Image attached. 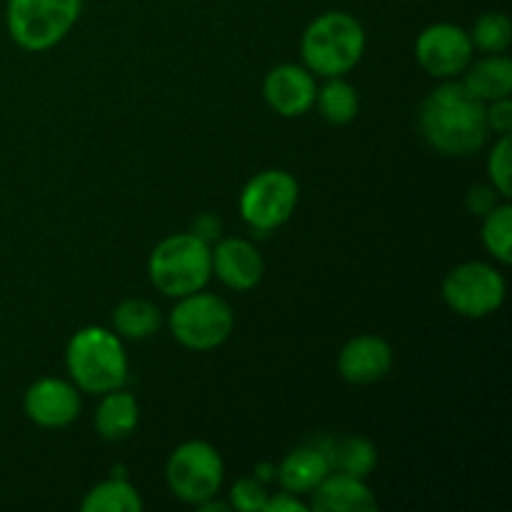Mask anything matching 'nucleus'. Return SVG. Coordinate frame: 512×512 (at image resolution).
I'll return each instance as SVG.
<instances>
[{"mask_svg":"<svg viewBox=\"0 0 512 512\" xmlns=\"http://www.w3.org/2000/svg\"><path fill=\"white\" fill-rule=\"evenodd\" d=\"M418 128L425 143L448 158H468L490 138L485 103L460 80H443L420 103Z\"/></svg>","mask_w":512,"mask_h":512,"instance_id":"obj_1","label":"nucleus"},{"mask_svg":"<svg viewBox=\"0 0 512 512\" xmlns=\"http://www.w3.org/2000/svg\"><path fill=\"white\" fill-rule=\"evenodd\" d=\"M368 45L363 23L345 10H325L300 38L303 65L318 78H343L360 63Z\"/></svg>","mask_w":512,"mask_h":512,"instance_id":"obj_2","label":"nucleus"},{"mask_svg":"<svg viewBox=\"0 0 512 512\" xmlns=\"http://www.w3.org/2000/svg\"><path fill=\"white\" fill-rule=\"evenodd\" d=\"M65 368L80 393L105 395L128 383V353L120 335L103 325L80 328L65 348Z\"/></svg>","mask_w":512,"mask_h":512,"instance_id":"obj_3","label":"nucleus"},{"mask_svg":"<svg viewBox=\"0 0 512 512\" xmlns=\"http://www.w3.org/2000/svg\"><path fill=\"white\" fill-rule=\"evenodd\" d=\"M148 278L165 298L198 293L213 278L210 245L193 233H175L160 240L148 260Z\"/></svg>","mask_w":512,"mask_h":512,"instance_id":"obj_4","label":"nucleus"},{"mask_svg":"<svg viewBox=\"0 0 512 512\" xmlns=\"http://www.w3.org/2000/svg\"><path fill=\"white\" fill-rule=\"evenodd\" d=\"M80 13L83 0H8L5 25L18 48L43 53L75 28Z\"/></svg>","mask_w":512,"mask_h":512,"instance_id":"obj_5","label":"nucleus"},{"mask_svg":"<svg viewBox=\"0 0 512 512\" xmlns=\"http://www.w3.org/2000/svg\"><path fill=\"white\" fill-rule=\"evenodd\" d=\"M168 325L173 338L183 348L193 350V353H210L233 335L235 315L220 295L205 293L203 288L198 293L178 298Z\"/></svg>","mask_w":512,"mask_h":512,"instance_id":"obj_6","label":"nucleus"},{"mask_svg":"<svg viewBox=\"0 0 512 512\" xmlns=\"http://www.w3.org/2000/svg\"><path fill=\"white\" fill-rule=\"evenodd\" d=\"M170 493L183 503L195 505L218 498L225 480V465L218 448L205 440H188L170 453L165 463Z\"/></svg>","mask_w":512,"mask_h":512,"instance_id":"obj_7","label":"nucleus"},{"mask_svg":"<svg viewBox=\"0 0 512 512\" xmlns=\"http://www.w3.org/2000/svg\"><path fill=\"white\" fill-rule=\"evenodd\" d=\"M508 295L505 275L483 260L460 263L445 275L443 300L455 315L468 320L488 318L498 313Z\"/></svg>","mask_w":512,"mask_h":512,"instance_id":"obj_8","label":"nucleus"},{"mask_svg":"<svg viewBox=\"0 0 512 512\" xmlns=\"http://www.w3.org/2000/svg\"><path fill=\"white\" fill-rule=\"evenodd\" d=\"M298 200L300 185L293 173L280 168L260 170L240 190V218L258 233H270L293 218Z\"/></svg>","mask_w":512,"mask_h":512,"instance_id":"obj_9","label":"nucleus"},{"mask_svg":"<svg viewBox=\"0 0 512 512\" xmlns=\"http://www.w3.org/2000/svg\"><path fill=\"white\" fill-rule=\"evenodd\" d=\"M473 40L455 23H433L420 30L415 40V58L420 68L438 80H458L473 63Z\"/></svg>","mask_w":512,"mask_h":512,"instance_id":"obj_10","label":"nucleus"},{"mask_svg":"<svg viewBox=\"0 0 512 512\" xmlns=\"http://www.w3.org/2000/svg\"><path fill=\"white\" fill-rule=\"evenodd\" d=\"M80 408H83V400L73 380L40 378L23 395L25 415L40 428H65L78 420Z\"/></svg>","mask_w":512,"mask_h":512,"instance_id":"obj_11","label":"nucleus"},{"mask_svg":"<svg viewBox=\"0 0 512 512\" xmlns=\"http://www.w3.org/2000/svg\"><path fill=\"white\" fill-rule=\"evenodd\" d=\"M318 83L305 65H275L263 80V98L283 118H300L315 103Z\"/></svg>","mask_w":512,"mask_h":512,"instance_id":"obj_12","label":"nucleus"},{"mask_svg":"<svg viewBox=\"0 0 512 512\" xmlns=\"http://www.w3.org/2000/svg\"><path fill=\"white\" fill-rule=\"evenodd\" d=\"M213 275L235 293L253 290L265 275V260L260 250L245 238H220L210 248Z\"/></svg>","mask_w":512,"mask_h":512,"instance_id":"obj_13","label":"nucleus"},{"mask_svg":"<svg viewBox=\"0 0 512 512\" xmlns=\"http://www.w3.org/2000/svg\"><path fill=\"white\" fill-rule=\"evenodd\" d=\"M393 368V348L380 335H358L338 355V373L350 385H373Z\"/></svg>","mask_w":512,"mask_h":512,"instance_id":"obj_14","label":"nucleus"},{"mask_svg":"<svg viewBox=\"0 0 512 512\" xmlns=\"http://www.w3.org/2000/svg\"><path fill=\"white\" fill-rule=\"evenodd\" d=\"M313 503L310 508L315 512H375L378 510V498L368 480L353 478L340 470H330L323 483L313 490Z\"/></svg>","mask_w":512,"mask_h":512,"instance_id":"obj_15","label":"nucleus"},{"mask_svg":"<svg viewBox=\"0 0 512 512\" xmlns=\"http://www.w3.org/2000/svg\"><path fill=\"white\" fill-rule=\"evenodd\" d=\"M330 460L325 455V450L318 443L300 445V448L290 450L280 465H275V480L280 483V488L288 490L295 495H310L320 483L325 480V475L330 473Z\"/></svg>","mask_w":512,"mask_h":512,"instance_id":"obj_16","label":"nucleus"},{"mask_svg":"<svg viewBox=\"0 0 512 512\" xmlns=\"http://www.w3.org/2000/svg\"><path fill=\"white\" fill-rule=\"evenodd\" d=\"M460 83L470 90L483 103L510 98L512 93V60L505 53L485 55V58L473 60L460 75Z\"/></svg>","mask_w":512,"mask_h":512,"instance_id":"obj_17","label":"nucleus"},{"mask_svg":"<svg viewBox=\"0 0 512 512\" xmlns=\"http://www.w3.org/2000/svg\"><path fill=\"white\" fill-rule=\"evenodd\" d=\"M138 423L140 408L133 395L125 393L123 388L100 395V403L95 408V430L100 438L108 443H120L138 430Z\"/></svg>","mask_w":512,"mask_h":512,"instance_id":"obj_18","label":"nucleus"},{"mask_svg":"<svg viewBox=\"0 0 512 512\" xmlns=\"http://www.w3.org/2000/svg\"><path fill=\"white\" fill-rule=\"evenodd\" d=\"M315 443L325 450V455L330 460V468L353 475V478L368 480L375 465H378V450L363 435H350V438L343 440L318 438Z\"/></svg>","mask_w":512,"mask_h":512,"instance_id":"obj_19","label":"nucleus"},{"mask_svg":"<svg viewBox=\"0 0 512 512\" xmlns=\"http://www.w3.org/2000/svg\"><path fill=\"white\" fill-rule=\"evenodd\" d=\"M163 328V313L145 298H128L113 310V330L123 340H145Z\"/></svg>","mask_w":512,"mask_h":512,"instance_id":"obj_20","label":"nucleus"},{"mask_svg":"<svg viewBox=\"0 0 512 512\" xmlns=\"http://www.w3.org/2000/svg\"><path fill=\"white\" fill-rule=\"evenodd\" d=\"M315 108L320 118L330 125H348L358 118L360 98L353 83L343 78H325L323 88L315 93Z\"/></svg>","mask_w":512,"mask_h":512,"instance_id":"obj_21","label":"nucleus"},{"mask_svg":"<svg viewBox=\"0 0 512 512\" xmlns=\"http://www.w3.org/2000/svg\"><path fill=\"white\" fill-rule=\"evenodd\" d=\"M83 512H140L143 510V498L138 490L125 478H110L98 483L85 493Z\"/></svg>","mask_w":512,"mask_h":512,"instance_id":"obj_22","label":"nucleus"},{"mask_svg":"<svg viewBox=\"0 0 512 512\" xmlns=\"http://www.w3.org/2000/svg\"><path fill=\"white\" fill-rule=\"evenodd\" d=\"M485 250L498 260L500 265L512 263V208L508 200L498 203L483 215V230H480Z\"/></svg>","mask_w":512,"mask_h":512,"instance_id":"obj_23","label":"nucleus"},{"mask_svg":"<svg viewBox=\"0 0 512 512\" xmlns=\"http://www.w3.org/2000/svg\"><path fill=\"white\" fill-rule=\"evenodd\" d=\"M468 33L473 40V48L483 50L485 55L505 53L512 43V23L500 10H488V13L480 15Z\"/></svg>","mask_w":512,"mask_h":512,"instance_id":"obj_24","label":"nucleus"},{"mask_svg":"<svg viewBox=\"0 0 512 512\" xmlns=\"http://www.w3.org/2000/svg\"><path fill=\"white\" fill-rule=\"evenodd\" d=\"M488 178L490 185L500 193V198L510 200L512 195V138L498 135L488 155Z\"/></svg>","mask_w":512,"mask_h":512,"instance_id":"obj_25","label":"nucleus"},{"mask_svg":"<svg viewBox=\"0 0 512 512\" xmlns=\"http://www.w3.org/2000/svg\"><path fill=\"white\" fill-rule=\"evenodd\" d=\"M268 488L258 478H240L230 488V508L238 512H263L265 500H268Z\"/></svg>","mask_w":512,"mask_h":512,"instance_id":"obj_26","label":"nucleus"},{"mask_svg":"<svg viewBox=\"0 0 512 512\" xmlns=\"http://www.w3.org/2000/svg\"><path fill=\"white\" fill-rule=\"evenodd\" d=\"M485 120H488L490 133L508 135L512 133V100L500 98L493 103H485Z\"/></svg>","mask_w":512,"mask_h":512,"instance_id":"obj_27","label":"nucleus"},{"mask_svg":"<svg viewBox=\"0 0 512 512\" xmlns=\"http://www.w3.org/2000/svg\"><path fill=\"white\" fill-rule=\"evenodd\" d=\"M190 233L198 235V238L205 240L208 245H213L223 238V223H220L218 215L203 213L193 220V228H190Z\"/></svg>","mask_w":512,"mask_h":512,"instance_id":"obj_28","label":"nucleus"},{"mask_svg":"<svg viewBox=\"0 0 512 512\" xmlns=\"http://www.w3.org/2000/svg\"><path fill=\"white\" fill-rule=\"evenodd\" d=\"M498 195L500 193L493 188V185H475V188H470V193H468L470 213L485 215L490 208H495V205H498Z\"/></svg>","mask_w":512,"mask_h":512,"instance_id":"obj_29","label":"nucleus"},{"mask_svg":"<svg viewBox=\"0 0 512 512\" xmlns=\"http://www.w3.org/2000/svg\"><path fill=\"white\" fill-rule=\"evenodd\" d=\"M308 510L310 505L303 503L300 495L288 493V490H283V493L278 495H268L263 508V512H308Z\"/></svg>","mask_w":512,"mask_h":512,"instance_id":"obj_30","label":"nucleus"},{"mask_svg":"<svg viewBox=\"0 0 512 512\" xmlns=\"http://www.w3.org/2000/svg\"><path fill=\"white\" fill-rule=\"evenodd\" d=\"M253 478H258L260 483H270V480H275V465L273 463H260L258 468H255Z\"/></svg>","mask_w":512,"mask_h":512,"instance_id":"obj_31","label":"nucleus"},{"mask_svg":"<svg viewBox=\"0 0 512 512\" xmlns=\"http://www.w3.org/2000/svg\"><path fill=\"white\" fill-rule=\"evenodd\" d=\"M198 510L200 512H228L233 508H230V503H218L215 498H210V500H205V503H200Z\"/></svg>","mask_w":512,"mask_h":512,"instance_id":"obj_32","label":"nucleus"}]
</instances>
